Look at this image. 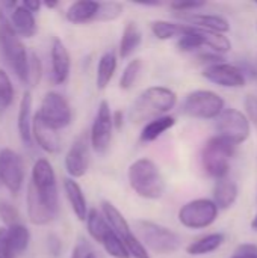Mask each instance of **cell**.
I'll list each match as a JSON object with an SVG mask.
<instances>
[{
    "label": "cell",
    "instance_id": "6da1fadb",
    "mask_svg": "<svg viewBox=\"0 0 257 258\" xmlns=\"http://www.w3.org/2000/svg\"><path fill=\"white\" fill-rule=\"evenodd\" d=\"M177 95L167 86H150L144 89L129 110V119L133 124L148 122L155 118L167 115L174 109Z\"/></svg>",
    "mask_w": 257,
    "mask_h": 258
},
{
    "label": "cell",
    "instance_id": "7a4b0ae2",
    "mask_svg": "<svg viewBox=\"0 0 257 258\" xmlns=\"http://www.w3.org/2000/svg\"><path fill=\"white\" fill-rule=\"evenodd\" d=\"M127 180L132 190L150 201L161 200L165 194V180L159 166L147 157L135 160L127 169Z\"/></svg>",
    "mask_w": 257,
    "mask_h": 258
},
{
    "label": "cell",
    "instance_id": "3957f363",
    "mask_svg": "<svg viewBox=\"0 0 257 258\" xmlns=\"http://www.w3.org/2000/svg\"><path fill=\"white\" fill-rule=\"evenodd\" d=\"M0 53L15 77L23 85H27L29 53L20 36L14 32L3 9H0Z\"/></svg>",
    "mask_w": 257,
    "mask_h": 258
},
{
    "label": "cell",
    "instance_id": "277c9868",
    "mask_svg": "<svg viewBox=\"0 0 257 258\" xmlns=\"http://www.w3.org/2000/svg\"><path fill=\"white\" fill-rule=\"evenodd\" d=\"M135 236L147 248V251L150 249L161 255L174 254L182 245V239L176 231L147 219L135 221Z\"/></svg>",
    "mask_w": 257,
    "mask_h": 258
},
{
    "label": "cell",
    "instance_id": "5b68a950",
    "mask_svg": "<svg viewBox=\"0 0 257 258\" xmlns=\"http://www.w3.org/2000/svg\"><path fill=\"white\" fill-rule=\"evenodd\" d=\"M236 147L221 136L211 138L201 150V165L208 175L221 180L226 178L230 169V160L235 156Z\"/></svg>",
    "mask_w": 257,
    "mask_h": 258
},
{
    "label": "cell",
    "instance_id": "8992f818",
    "mask_svg": "<svg viewBox=\"0 0 257 258\" xmlns=\"http://www.w3.org/2000/svg\"><path fill=\"white\" fill-rule=\"evenodd\" d=\"M39 200L58 215L59 212V190L53 166L47 159H38L32 166V178L29 183Z\"/></svg>",
    "mask_w": 257,
    "mask_h": 258
},
{
    "label": "cell",
    "instance_id": "52a82bcc",
    "mask_svg": "<svg viewBox=\"0 0 257 258\" xmlns=\"http://www.w3.org/2000/svg\"><path fill=\"white\" fill-rule=\"evenodd\" d=\"M223 110V97L208 89H197L189 92L182 103V113L197 119H217Z\"/></svg>",
    "mask_w": 257,
    "mask_h": 258
},
{
    "label": "cell",
    "instance_id": "ba28073f",
    "mask_svg": "<svg viewBox=\"0 0 257 258\" xmlns=\"http://www.w3.org/2000/svg\"><path fill=\"white\" fill-rule=\"evenodd\" d=\"M218 207L212 200L198 198L183 204L179 210V222L189 230H204L218 218Z\"/></svg>",
    "mask_w": 257,
    "mask_h": 258
},
{
    "label": "cell",
    "instance_id": "9c48e42d",
    "mask_svg": "<svg viewBox=\"0 0 257 258\" xmlns=\"http://www.w3.org/2000/svg\"><path fill=\"white\" fill-rule=\"evenodd\" d=\"M36 115L42 119V122H45L56 132L68 127L73 119L70 103L62 94L55 91H50L42 97Z\"/></svg>",
    "mask_w": 257,
    "mask_h": 258
},
{
    "label": "cell",
    "instance_id": "30bf717a",
    "mask_svg": "<svg viewBox=\"0 0 257 258\" xmlns=\"http://www.w3.org/2000/svg\"><path fill=\"white\" fill-rule=\"evenodd\" d=\"M217 132L218 136L236 147L250 138V121L247 115L238 109H224L217 118Z\"/></svg>",
    "mask_w": 257,
    "mask_h": 258
},
{
    "label": "cell",
    "instance_id": "8fae6325",
    "mask_svg": "<svg viewBox=\"0 0 257 258\" xmlns=\"http://www.w3.org/2000/svg\"><path fill=\"white\" fill-rule=\"evenodd\" d=\"M24 174L23 157L11 148H3L0 151V187L17 197L23 187Z\"/></svg>",
    "mask_w": 257,
    "mask_h": 258
},
{
    "label": "cell",
    "instance_id": "7c38bea8",
    "mask_svg": "<svg viewBox=\"0 0 257 258\" xmlns=\"http://www.w3.org/2000/svg\"><path fill=\"white\" fill-rule=\"evenodd\" d=\"M112 132H114V124H112V110L111 106L106 100L98 103L91 132H89V144L92 150L98 154H103L108 151L111 141H112Z\"/></svg>",
    "mask_w": 257,
    "mask_h": 258
},
{
    "label": "cell",
    "instance_id": "4fadbf2b",
    "mask_svg": "<svg viewBox=\"0 0 257 258\" xmlns=\"http://www.w3.org/2000/svg\"><path fill=\"white\" fill-rule=\"evenodd\" d=\"M201 76L208 82L223 88H242L247 83V77L244 76L241 68L238 65H232L227 62L206 67Z\"/></svg>",
    "mask_w": 257,
    "mask_h": 258
},
{
    "label": "cell",
    "instance_id": "5bb4252c",
    "mask_svg": "<svg viewBox=\"0 0 257 258\" xmlns=\"http://www.w3.org/2000/svg\"><path fill=\"white\" fill-rule=\"evenodd\" d=\"M65 171L70 175V178H82L88 172L89 166V150H88V142L85 136L77 138L71 147L68 148L65 159H64Z\"/></svg>",
    "mask_w": 257,
    "mask_h": 258
},
{
    "label": "cell",
    "instance_id": "9a60e30c",
    "mask_svg": "<svg viewBox=\"0 0 257 258\" xmlns=\"http://www.w3.org/2000/svg\"><path fill=\"white\" fill-rule=\"evenodd\" d=\"M50 60H52V70H50L52 83L53 85L65 83L71 71V56L68 48L59 38H55L52 42Z\"/></svg>",
    "mask_w": 257,
    "mask_h": 258
},
{
    "label": "cell",
    "instance_id": "2e32d148",
    "mask_svg": "<svg viewBox=\"0 0 257 258\" xmlns=\"http://www.w3.org/2000/svg\"><path fill=\"white\" fill-rule=\"evenodd\" d=\"M32 141L47 154H56L61 150L59 133L42 122L36 113L32 118Z\"/></svg>",
    "mask_w": 257,
    "mask_h": 258
},
{
    "label": "cell",
    "instance_id": "e0dca14e",
    "mask_svg": "<svg viewBox=\"0 0 257 258\" xmlns=\"http://www.w3.org/2000/svg\"><path fill=\"white\" fill-rule=\"evenodd\" d=\"M180 20H183V24L192 26V27H198V29H204V30H211V32H217V33H223L226 35L230 30V24L229 21L217 14H201V12H191V14H176Z\"/></svg>",
    "mask_w": 257,
    "mask_h": 258
},
{
    "label": "cell",
    "instance_id": "ac0fdd59",
    "mask_svg": "<svg viewBox=\"0 0 257 258\" xmlns=\"http://www.w3.org/2000/svg\"><path fill=\"white\" fill-rule=\"evenodd\" d=\"M32 103H33L32 92L27 89L23 92L21 100H20L18 116H17V128H18L20 141L29 150H32V147H33V141H32V118H33Z\"/></svg>",
    "mask_w": 257,
    "mask_h": 258
},
{
    "label": "cell",
    "instance_id": "d6986e66",
    "mask_svg": "<svg viewBox=\"0 0 257 258\" xmlns=\"http://www.w3.org/2000/svg\"><path fill=\"white\" fill-rule=\"evenodd\" d=\"M100 212L105 216V219L108 221V224L112 228V231L123 240L124 245L135 237V233L132 231L130 224L127 222V219L124 218V215L111 201H103Z\"/></svg>",
    "mask_w": 257,
    "mask_h": 258
},
{
    "label": "cell",
    "instance_id": "ffe728a7",
    "mask_svg": "<svg viewBox=\"0 0 257 258\" xmlns=\"http://www.w3.org/2000/svg\"><path fill=\"white\" fill-rule=\"evenodd\" d=\"M26 204H27V218L30 224L33 225H47L50 224L58 215L53 213L36 195L33 187L27 184V195H26Z\"/></svg>",
    "mask_w": 257,
    "mask_h": 258
},
{
    "label": "cell",
    "instance_id": "44dd1931",
    "mask_svg": "<svg viewBox=\"0 0 257 258\" xmlns=\"http://www.w3.org/2000/svg\"><path fill=\"white\" fill-rule=\"evenodd\" d=\"M62 184H64L65 197H67V200L70 203V207H71L74 216L79 221H83L85 222L89 209H88V203H86V198H85V194H83L80 184L76 180L70 178V177L64 178V183Z\"/></svg>",
    "mask_w": 257,
    "mask_h": 258
},
{
    "label": "cell",
    "instance_id": "7402d4cb",
    "mask_svg": "<svg viewBox=\"0 0 257 258\" xmlns=\"http://www.w3.org/2000/svg\"><path fill=\"white\" fill-rule=\"evenodd\" d=\"M9 23H11L14 32L20 38H32V36H35V33L38 30L35 14L27 11L21 3L11 12Z\"/></svg>",
    "mask_w": 257,
    "mask_h": 258
},
{
    "label": "cell",
    "instance_id": "603a6c76",
    "mask_svg": "<svg viewBox=\"0 0 257 258\" xmlns=\"http://www.w3.org/2000/svg\"><path fill=\"white\" fill-rule=\"evenodd\" d=\"M98 11V2L95 0H79L68 6L65 20L71 24H86L95 20Z\"/></svg>",
    "mask_w": 257,
    "mask_h": 258
},
{
    "label": "cell",
    "instance_id": "cb8c5ba5",
    "mask_svg": "<svg viewBox=\"0 0 257 258\" xmlns=\"http://www.w3.org/2000/svg\"><path fill=\"white\" fill-rule=\"evenodd\" d=\"M142 42V32L136 21H129L121 33L120 45H118V54L123 59L130 57L141 45Z\"/></svg>",
    "mask_w": 257,
    "mask_h": 258
},
{
    "label": "cell",
    "instance_id": "d4e9b609",
    "mask_svg": "<svg viewBox=\"0 0 257 258\" xmlns=\"http://www.w3.org/2000/svg\"><path fill=\"white\" fill-rule=\"evenodd\" d=\"M174 125H176V118L171 116V115H164V116L155 118V119L145 122V125L142 127V130L139 133V141L142 144L155 142L164 133H167L168 130H171Z\"/></svg>",
    "mask_w": 257,
    "mask_h": 258
},
{
    "label": "cell",
    "instance_id": "484cf974",
    "mask_svg": "<svg viewBox=\"0 0 257 258\" xmlns=\"http://www.w3.org/2000/svg\"><path fill=\"white\" fill-rule=\"evenodd\" d=\"M238 200V186L233 180L230 178H221L217 180L215 187H214V203L215 206L223 210L230 209Z\"/></svg>",
    "mask_w": 257,
    "mask_h": 258
},
{
    "label": "cell",
    "instance_id": "4316f807",
    "mask_svg": "<svg viewBox=\"0 0 257 258\" xmlns=\"http://www.w3.org/2000/svg\"><path fill=\"white\" fill-rule=\"evenodd\" d=\"M117 54L114 50H108L105 51L97 63V73H95V86L98 91H103L108 88V85L111 83L115 71H117Z\"/></svg>",
    "mask_w": 257,
    "mask_h": 258
},
{
    "label": "cell",
    "instance_id": "83f0119b",
    "mask_svg": "<svg viewBox=\"0 0 257 258\" xmlns=\"http://www.w3.org/2000/svg\"><path fill=\"white\" fill-rule=\"evenodd\" d=\"M226 240V236L223 233H212L208 236H203L201 239L189 243L186 246V252L189 255L198 257V255H208L215 252Z\"/></svg>",
    "mask_w": 257,
    "mask_h": 258
},
{
    "label": "cell",
    "instance_id": "f1b7e54d",
    "mask_svg": "<svg viewBox=\"0 0 257 258\" xmlns=\"http://www.w3.org/2000/svg\"><path fill=\"white\" fill-rule=\"evenodd\" d=\"M85 222H86L88 234L97 243H101L103 239L112 231V228L109 227L108 221L105 219V216L101 215V212H98L97 209H89Z\"/></svg>",
    "mask_w": 257,
    "mask_h": 258
},
{
    "label": "cell",
    "instance_id": "f546056e",
    "mask_svg": "<svg viewBox=\"0 0 257 258\" xmlns=\"http://www.w3.org/2000/svg\"><path fill=\"white\" fill-rule=\"evenodd\" d=\"M151 33L161 39V41H168L173 38H180L186 32V24L183 23H173L167 20H156L150 26Z\"/></svg>",
    "mask_w": 257,
    "mask_h": 258
},
{
    "label": "cell",
    "instance_id": "4dcf8cb0",
    "mask_svg": "<svg viewBox=\"0 0 257 258\" xmlns=\"http://www.w3.org/2000/svg\"><path fill=\"white\" fill-rule=\"evenodd\" d=\"M6 233H8V240L11 243V248L15 257L27 251L29 243H30V233L27 227H24L23 224H17V225L8 227Z\"/></svg>",
    "mask_w": 257,
    "mask_h": 258
},
{
    "label": "cell",
    "instance_id": "1f68e13d",
    "mask_svg": "<svg viewBox=\"0 0 257 258\" xmlns=\"http://www.w3.org/2000/svg\"><path fill=\"white\" fill-rule=\"evenodd\" d=\"M141 70H142V60H141L139 57L129 60V63L124 67V70H123V73H121V77H120V88H121L123 91L132 89L133 85L136 83L139 74H141Z\"/></svg>",
    "mask_w": 257,
    "mask_h": 258
},
{
    "label": "cell",
    "instance_id": "d6a6232c",
    "mask_svg": "<svg viewBox=\"0 0 257 258\" xmlns=\"http://www.w3.org/2000/svg\"><path fill=\"white\" fill-rule=\"evenodd\" d=\"M14 94H15V89L11 82V77L8 76L5 70L0 68V118L3 116L6 109H9V106L12 104Z\"/></svg>",
    "mask_w": 257,
    "mask_h": 258
},
{
    "label": "cell",
    "instance_id": "836d02e7",
    "mask_svg": "<svg viewBox=\"0 0 257 258\" xmlns=\"http://www.w3.org/2000/svg\"><path fill=\"white\" fill-rule=\"evenodd\" d=\"M123 14V5L120 2H98V11L94 21L109 23L120 18Z\"/></svg>",
    "mask_w": 257,
    "mask_h": 258
},
{
    "label": "cell",
    "instance_id": "e575fe53",
    "mask_svg": "<svg viewBox=\"0 0 257 258\" xmlns=\"http://www.w3.org/2000/svg\"><path fill=\"white\" fill-rule=\"evenodd\" d=\"M100 245L103 246V249L106 251V254H109L111 257L130 258L127 249H126V246H124V243H123V240H121L114 231H111V233L103 239V242H101Z\"/></svg>",
    "mask_w": 257,
    "mask_h": 258
},
{
    "label": "cell",
    "instance_id": "d590c367",
    "mask_svg": "<svg viewBox=\"0 0 257 258\" xmlns=\"http://www.w3.org/2000/svg\"><path fill=\"white\" fill-rule=\"evenodd\" d=\"M42 76V63L36 53H29V67H27V86H38Z\"/></svg>",
    "mask_w": 257,
    "mask_h": 258
},
{
    "label": "cell",
    "instance_id": "8d00e7d4",
    "mask_svg": "<svg viewBox=\"0 0 257 258\" xmlns=\"http://www.w3.org/2000/svg\"><path fill=\"white\" fill-rule=\"evenodd\" d=\"M0 219L2 222L8 227H12V225H17V224H21L20 222V212L17 210L15 206H12L9 201L6 200H0Z\"/></svg>",
    "mask_w": 257,
    "mask_h": 258
},
{
    "label": "cell",
    "instance_id": "74e56055",
    "mask_svg": "<svg viewBox=\"0 0 257 258\" xmlns=\"http://www.w3.org/2000/svg\"><path fill=\"white\" fill-rule=\"evenodd\" d=\"M170 6L177 14H191V12H197L198 9L204 8L206 2H200V0H177V2H171Z\"/></svg>",
    "mask_w": 257,
    "mask_h": 258
},
{
    "label": "cell",
    "instance_id": "f35d334b",
    "mask_svg": "<svg viewBox=\"0 0 257 258\" xmlns=\"http://www.w3.org/2000/svg\"><path fill=\"white\" fill-rule=\"evenodd\" d=\"M230 258H257V245L253 243L239 245Z\"/></svg>",
    "mask_w": 257,
    "mask_h": 258
},
{
    "label": "cell",
    "instance_id": "ab89813d",
    "mask_svg": "<svg viewBox=\"0 0 257 258\" xmlns=\"http://www.w3.org/2000/svg\"><path fill=\"white\" fill-rule=\"evenodd\" d=\"M0 258H15L11 243L8 240V233L5 227L3 228L0 227Z\"/></svg>",
    "mask_w": 257,
    "mask_h": 258
},
{
    "label": "cell",
    "instance_id": "60d3db41",
    "mask_svg": "<svg viewBox=\"0 0 257 258\" xmlns=\"http://www.w3.org/2000/svg\"><path fill=\"white\" fill-rule=\"evenodd\" d=\"M244 104H245V110H247L248 121L254 122L257 125V97L256 95H247Z\"/></svg>",
    "mask_w": 257,
    "mask_h": 258
},
{
    "label": "cell",
    "instance_id": "b9f144b4",
    "mask_svg": "<svg viewBox=\"0 0 257 258\" xmlns=\"http://www.w3.org/2000/svg\"><path fill=\"white\" fill-rule=\"evenodd\" d=\"M47 249L52 254V257H59L62 251V240L56 234H48L47 236Z\"/></svg>",
    "mask_w": 257,
    "mask_h": 258
},
{
    "label": "cell",
    "instance_id": "7bdbcfd3",
    "mask_svg": "<svg viewBox=\"0 0 257 258\" xmlns=\"http://www.w3.org/2000/svg\"><path fill=\"white\" fill-rule=\"evenodd\" d=\"M198 60H200L201 63H206L208 67H211V65L224 62V57H223V54H218V53H215V51H208V53L198 54Z\"/></svg>",
    "mask_w": 257,
    "mask_h": 258
},
{
    "label": "cell",
    "instance_id": "ee69618b",
    "mask_svg": "<svg viewBox=\"0 0 257 258\" xmlns=\"http://www.w3.org/2000/svg\"><path fill=\"white\" fill-rule=\"evenodd\" d=\"M89 252H92L89 245L85 240H79V243L73 248V252H71L70 258H86Z\"/></svg>",
    "mask_w": 257,
    "mask_h": 258
},
{
    "label": "cell",
    "instance_id": "f6af8a7d",
    "mask_svg": "<svg viewBox=\"0 0 257 258\" xmlns=\"http://www.w3.org/2000/svg\"><path fill=\"white\" fill-rule=\"evenodd\" d=\"M239 68H241V71L244 73L245 77L248 76V77H251L253 80L257 82V63H244Z\"/></svg>",
    "mask_w": 257,
    "mask_h": 258
},
{
    "label": "cell",
    "instance_id": "bcb514c9",
    "mask_svg": "<svg viewBox=\"0 0 257 258\" xmlns=\"http://www.w3.org/2000/svg\"><path fill=\"white\" fill-rule=\"evenodd\" d=\"M112 124H114L115 130H120L123 127V124H124V113H123V110L112 112Z\"/></svg>",
    "mask_w": 257,
    "mask_h": 258
},
{
    "label": "cell",
    "instance_id": "7dc6e473",
    "mask_svg": "<svg viewBox=\"0 0 257 258\" xmlns=\"http://www.w3.org/2000/svg\"><path fill=\"white\" fill-rule=\"evenodd\" d=\"M21 5H23L27 11H30L32 14H35V12H38V11L41 9L42 2H39V0H24Z\"/></svg>",
    "mask_w": 257,
    "mask_h": 258
},
{
    "label": "cell",
    "instance_id": "c3c4849f",
    "mask_svg": "<svg viewBox=\"0 0 257 258\" xmlns=\"http://www.w3.org/2000/svg\"><path fill=\"white\" fill-rule=\"evenodd\" d=\"M135 3L141 6H162L164 5V2L161 0H136Z\"/></svg>",
    "mask_w": 257,
    "mask_h": 258
},
{
    "label": "cell",
    "instance_id": "681fc988",
    "mask_svg": "<svg viewBox=\"0 0 257 258\" xmlns=\"http://www.w3.org/2000/svg\"><path fill=\"white\" fill-rule=\"evenodd\" d=\"M42 6H45L47 9H56L59 6V2L58 0H44Z\"/></svg>",
    "mask_w": 257,
    "mask_h": 258
},
{
    "label": "cell",
    "instance_id": "f907efd6",
    "mask_svg": "<svg viewBox=\"0 0 257 258\" xmlns=\"http://www.w3.org/2000/svg\"><path fill=\"white\" fill-rule=\"evenodd\" d=\"M251 228H253L254 231H257V215L254 216V219L251 221Z\"/></svg>",
    "mask_w": 257,
    "mask_h": 258
},
{
    "label": "cell",
    "instance_id": "816d5d0a",
    "mask_svg": "<svg viewBox=\"0 0 257 258\" xmlns=\"http://www.w3.org/2000/svg\"><path fill=\"white\" fill-rule=\"evenodd\" d=\"M86 258H97L95 257V254H94V252H89V254H88V257Z\"/></svg>",
    "mask_w": 257,
    "mask_h": 258
},
{
    "label": "cell",
    "instance_id": "f5cc1de1",
    "mask_svg": "<svg viewBox=\"0 0 257 258\" xmlns=\"http://www.w3.org/2000/svg\"><path fill=\"white\" fill-rule=\"evenodd\" d=\"M256 5H257V2H256Z\"/></svg>",
    "mask_w": 257,
    "mask_h": 258
}]
</instances>
